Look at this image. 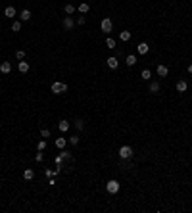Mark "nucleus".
<instances>
[{
	"label": "nucleus",
	"mask_w": 192,
	"mask_h": 213,
	"mask_svg": "<svg viewBox=\"0 0 192 213\" xmlns=\"http://www.w3.org/2000/svg\"><path fill=\"white\" fill-rule=\"evenodd\" d=\"M50 90L54 92V94H64V92H67V85L56 81V83H52V88H50Z\"/></svg>",
	"instance_id": "f257e3e1"
},
{
	"label": "nucleus",
	"mask_w": 192,
	"mask_h": 213,
	"mask_svg": "<svg viewBox=\"0 0 192 213\" xmlns=\"http://www.w3.org/2000/svg\"><path fill=\"white\" fill-rule=\"evenodd\" d=\"M119 158L121 159H131L133 158V148H131V146H121L119 148Z\"/></svg>",
	"instance_id": "f03ea898"
},
{
	"label": "nucleus",
	"mask_w": 192,
	"mask_h": 213,
	"mask_svg": "<svg viewBox=\"0 0 192 213\" xmlns=\"http://www.w3.org/2000/svg\"><path fill=\"white\" fill-rule=\"evenodd\" d=\"M106 190H108L110 194H117V192H119V182L117 181H110L108 184H106Z\"/></svg>",
	"instance_id": "7ed1b4c3"
},
{
	"label": "nucleus",
	"mask_w": 192,
	"mask_h": 213,
	"mask_svg": "<svg viewBox=\"0 0 192 213\" xmlns=\"http://www.w3.org/2000/svg\"><path fill=\"white\" fill-rule=\"evenodd\" d=\"M100 27H102V31H104V33H112V27H113V23H112V19H110V18H106V19H102V23H100Z\"/></svg>",
	"instance_id": "20e7f679"
},
{
	"label": "nucleus",
	"mask_w": 192,
	"mask_h": 213,
	"mask_svg": "<svg viewBox=\"0 0 192 213\" xmlns=\"http://www.w3.org/2000/svg\"><path fill=\"white\" fill-rule=\"evenodd\" d=\"M64 27H65L67 31H71L73 27H75V21H73L71 15H65V18H64Z\"/></svg>",
	"instance_id": "39448f33"
},
{
	"label": "nucleus",
	"mask_w": 192,
	"mask_h": 213,
	"mask_svg": "<svg viewBox=\"0 0 192 213\" xmlns=\"http://www.w3.org/2000/svg\"><path fill=\"white\" fill-rule=\"evenodd\" d=\"M10 71H12V63H10V61H4V63H0V73H2V75H8Z\"/></svg>",
	"instance_id": "423d86ee"
},
{
	"label": "nucleus",
	"mask_w": 192,
	"mask_h": 213,
	"mask_svg": "<svg viewBox=\"0 0 192 213\" xmlns=\"http://www.w3.org/2000/svg\"><path fill=\"white\" fill-rule=\"evenodd\" d=\"M106 63H108L110 69H117V65H119V61H117V58H113V56H110L108 60H106Z\"/></svg>",
	"instance_id": "0eeeda50"
},
{
	"label": "nucleus",
	"mask_w": 192,
	"mask_h": 213,
	"mask_svg": "<svg viewBox=\"0 0 192 213\" xmlns=\"http://www.w3.org/2000/svg\"><path fill=\"white\" fill-rule=\"evenodd\" d=\"M148 50H150V46H148L146 42H140V44L137 46V52H138V54H142V56H144V54H148Z\"/></svg>",
	"instance_id": "6e6552de"
},
{
	"label": "nucleus",
	"mask_w": 192,
	"mask_h": 213,
	"mask_svg": "<svg viewBox=\"0 0 192 213\" xmlns=\"http://www.w3.org/2000/svg\"><path fill=\"white\" fill-rule=\"evenodd\" d=\"M4 15H6V18H15V15H18V12H15V8L14 6H8L6 10H4Z\"/></svg>",
	"instance_id": "1a4fd4ad"
},
{
	"label": "nucleus",
	"mask_w": 192,
	"mask_h": 213,
	"mask_svg": "<svg viewBox=\"0 0 192 213\" xmlns=\"http://www.w3.org/2000/svg\"><path fill=\"white\" fill-rule=\"evenodd\" d=\"M18 67H19V73H27V71H29V63H27V61H23V60H19Z\"/></svg>",
	"instance_id": "9d476101"
},
{
	"label": "nucleus",
	"mask_w": 192,
	"mask_h": 213,
	"mask_svg": "<svg viewBox=\"0 0 192 213\" xmlns=\"http://www.w3.org/2000/svg\"><path fill=\"white\" fill-rule=\"evenodd\" d=\"M69 127H71V125H69V121H65V119H62V121L58 123V129L62 131V133H65V131H69Z\"/></svg>",
	"instance_id": "9b49d317"
},
{
	"label": "nucleus",
	"mask_w": 192,
	"mask_h": 213,
	"mask_svg": "<svg viewBox=\"0 0 192 213\" xmlns=\"http://www.w3.org/2000/svg\"><path fill=\"white\" fill-rule=\"evenodd\" d=\"M148 90L152 92V94H158V92H160V83H158V81H154V83H150Z\"/></svg>",
	"instance_id": "f8f14e48"
},
{
	"label": "nucleus",
	"mask_w": 192,
	"mask_h": 213,
	"mask_svg": "<svg viewBox=\"0 0 192 213\" xmlns=\"http://www.w3.org/2000/svg\"><path fill=\"white\" fill-rule=\"evenodd\" d=\"M77 10H79V14H88V10H91V6H88L87 2H81Z\"/></svg>",
	"instance_id": "ddd939ff"
},
{
	"label": "nucleus",
	"mask_w": 192,
	"mask_h": 213,
	"mask_svg": "<svg viewBox=\"0 0 192 213\" xmlns=\"http://www.w3.org/2000/svg\"><path fill=\"white\" fill-rule=\"evenodd\" d=\"M19 19H21V21H29V19H31V12H29V10H21Z\"/></svg>",
	"instance_id": "4468645a"
},
{
	"label": "nucleus",
	"mask_w": 192,
	"mask_h": 213,
	"mask_svg": "<svg viewBox=\"0 0 192 213\" xmlns=\"http://www.w3.org/2000/svg\"><path fill=\"white\" fill-rule=\"evenodd\" d=\"M186 88H188L186 81H179V83H177V90L179 92H186Z\"/></svg>",
	"instance_id": "2eb2a0df"
},
{
	"label": "nucleus",
	"mask_w": 192,
	"mask_h": 213,
	"mask_svg": "<svg viewBox=\"0 0 192 213\" xmlns=\"http://www.w3.org/2000/svg\"><path fill=\"white\" fill-rule=\"evenodd\" d=\"M167 73H169V69L165 65H158V75L160 77H167Z\"/></svg>",
	"instance_id": "dca6fc26"
},
{
	"label": "nucleus",
	"mask_w": 192,
	"mask_h": 213,
	"mask_svg": "<svg viewBox=\"0 0 192 213\" xmlns=\"http://www.w3.org/2000/svg\"><path fill=\"white\" fill-rule=\"evenodd\" d=\"M60 158H62V159H67V161H73V155L69 154V152H65V150L60 152Z\"/></svg>",
	"instance_id": "f3484780"
},
{
	"label": "nucleus",
	"mask_w": 192,
	"mask_h": 213,
	"mask_svg": "<svg viewBox=\"0 0 192 213\" xmlns=\"http://www.w3.org/2000/svg\"><path fill=\"white\" fill-rule=\"evenodd\" d=\"M23 177H25L27 181H31V179L35 177V171H33V169H25V171H23Z\"/></svg>",
	"instance_id": "a211bd4d"
},
{
	"label": "nucleus",
	"mask_w": 192,
	"mask_h": 213,
	"mask_svg": "<svg viewBox=\"0 0 192 213\" xmlns=\"http://www.w3.org/2000/svg\"><path fill=\"white\" fill-rule=\"evenodd\" d=\"M134 63H137V56H133V54H129L127 56V65H129V67H133V65Z\"/></svg>",
	"instance_id": "6ab92c4d"
},
{
	"label": "nucleus",
	"mask_w": 192,
	"mask_h": 213,
	"mask_svg": "<svg viewBox=\"0 0 192 213\" xmlns=\"http://www.w3.org/2000/svg\"><path fill=\"white\" fill-rule=\"evenodd\" d=\"M73 127H75L77 131H83V127H85V123H83V119H77V121H73Z\"/></svg>",
	"instance_id": "aec40b11"
},
{
	"label": "nucleus",
	"mask_w": 192,
	"mask_h": 213,
	"mask_svg": "<svg viewBox=\"0 0 192 213\" xmlns=\"http://www.w3.org/2000/svg\"><path fill=\"white\" fill-rule=\"evenodd\" d=\"M119 39H121V40H125V42H127V40H131V33H129V31H121Z\"/></svg>",
	"instance_id": "412c9836"
},
{
	"label": "nucleus",
	"mask_w": 192,
	"mask_h": 213,
	"mask_svg": "<svg viewBox=\"0 0 192 213\" xmlns=\"http://www.w3.org/2000/svg\"><path fill=\"white\" fill-rule=\"evenodd\" d=\"M106 46H108L110 50H112V48H115V40H113L112 36H108V39H106Z\"/></svg>",
	"instance_id": "4be33fe9"
},
{
	"label": "nucleus",
	"mask_w": 192,
	"mask_h": 213,
	"mask_svg": "<svg viewBox=\"0 0 192 213\" xmlns=\"http://www.w3.org/2000/svg\"><path fill=\"white\" fill-rule=\"evenodd\" d=\"M12 31H14V33H19V31H21V23H19V21H14V23H12Z\"/></svg>",
	"instance_id": "5701e85b"
},
{
	"label": "nucleus",
	"mask_w": 192,
	"mask_h": 213,
	"mask_svg": "<svg viewBox=\"0 0 192 213\" xmlns=\"http://www.w3.org/2000/svg\"><path fill=\"white\" fill-rule=\"evenodd\" d=\"M56 146H58L60 150L65 148V138H56Z\"/></svg>",
	"instance_id": "b1692460"
},
{
	"label": "nucleus",
	"mask_w": 192,
	"mask_h": 213,
	"mask_svg": "<svg viewBox=\"0 0 192 213\" xmlns=\"http://www.w3.org/2000/svg\"><path fill=\"white\" fill-rule=\"evenodd\" d=\"M73 12H75V6H73V4H65V14L71 15Z\"/></svg>",
	"instance_id": "393cba45"
},
{
	"label": "nucleus",
	"mask_w": 192,
	"mask_h": 213,
	"mask_svg": "<svg viewBox=\"0 0 192 213\" xmlns=\"http://www.w3.org/2000/svg\"><path fill=\"white\" fill-rule=\"evenodd\" d=\"M69 144L77 146V144H79V136H77V134H73V136H69Z\"/></svg>",
	"instance_id": "a878e982"
},
{
	"label": "nucleus",
	"mask_w": 192,
	"mask_h": 213,
	"mask_svg": "<svg viewBox=\"0 0 192 213\" xmlns=\"http://www.w3.org/2000/svg\"><path fill=\"white\" fill-rule=\"evenodd\" d=\"M150 77H152V73H150L148 69H144V71H142V79H144V81H150Z\"/></svg>",
	"instance_id": "bb28decb"
},
{
	"label": "nucleus",
	"mask_w": 192,
	"mask_h": 213,
	"mask_svg": "<svg viewBox=\"0 0 192 213\" xmlns=\"http://www.w3.org/2000/svg\"><path fill=\"white\" fill-rule=\"evenodd\" d=\"M56 173H58V171H56V169H54V171H52V169H46V171H44V175H46L48 179H52V177H54Z\"/></svg>",
	"instance_id": "cd10ccee"
},
{
	"label": "nucleus",
	"mask_w": 192,
	"mask_h": 213,
	"mask_svg": "<svg viewBox=\"0 0 192 213\" xmlns=\"http://www.w3.org/2000/svg\"><path fill=\"white\" fill-rule=\"evenodd\" d=\"M15 58H18V60H23V58H25V50H18V52H15Z\"/></svg>",
	"instance_id": "c85d7f7f"
},
{
	"label": "nucleus",
	"mask_w": 192,
	"mask_h": 213,
	"mask_svg": "<svg viewBox=\"0 0 192 213\" xmlns=\"http://www.w3.org/2000/svg\"><path fill=\"white\" fill-rule=\"evenodd\" d=\"M40 136H42V138H48V136H50V131H48V129H42V131H40Z\"/></svg>",
	"instance_id": "c756f323"
},
{
	"label": "nucleus",
	"mask_w": 192,
	"mask_h": 213,
	"mask_svg": "<svg viewBox=\"0 0 192 213\" xmlns=\"http://www.w3.org/2000/svg\"><path fill=\"white\" fill-rule=\"evenodd\" d=\"M85 21H87V18H85V15H81V18L77 19V25H85Z\"/></svg>",
	"instance_id": "7c9ffc66"
},
{
	"label": "nucleus",
	"mask_w": 192,
	"mask_h": 213,
	"mask_svg": "<svg viewBox=\"0 0 192 213\" xmlns=\"http://www.w3.org/2000/svg\"><path fill=\"white\" fill-rule=\"evenodd\" d=\"M44 148H46V140H40V142H39V150H40V152H42Z\"/></svg>",
	"instance_id": "2f4dec72"
},
{
	"label": "nucleus",
	"mask_w": 192,
	"mask_h": 213,
	"mask_svg": "<svg viewBox=\"0 0 192 213\" xmlns=\"http://www.w3.org/2000/svg\"><path fill=\"white\" fill-rule=\"evenodd\" d=\"M42 158H44V155H42V152H40V150H39V154L35 155V159H37V161H42Z\"/></svg>",
	"instance_id": "473e14b6"
},
{
	"label": "nucleus",
	"mask_w": 192,
	"mask_h": 213,
	"mask_svg": "<svg viewBox=\"0 0 192 213\" xmlns=\"http://www.w3.org/2000/svg\"><path fill=\"white\" fill-rule=\"evenodd\" d=\"M188 73H190V75H192V63L188 65Z\"/></svg>",
	"instance_id": "72a5a7b5"
}]
</instances>
